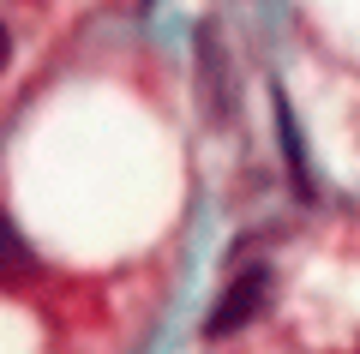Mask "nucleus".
Here are the masks:
<instances>
[{
    "mask_svg": "<svg viewBox=\"0 0 360 354\" xmlns=\"http://www.w3.org/2000/svg\"><path fill=\"white\" fill-rule=\"evenodd\" d=\"M264 301H270V265H246L240 277L222 289V301H217V312H210L205 336H234V330H246L258 312H264Z\"/></svg>",
    "mask_w": 360,
    "mask_h": 354,
    "instance_id": "nucleus-1",
    "label": "nucleus"
},
{
    "mask_svg": "<svg viewBox=\"0 0 360 354\" xmlns=\"http://www.w3.org/2000/svg\"><path fill=\"white\" fill-rule=\"evenodd\" d=\"M276 139H283V156H288V175H295V192L312 198V175H307V144H300V127H295V108L288 96L276 90Z\"/></svg>",
    "mask_w": 360,
    "mask_h": 354,
    "instance_id": "nucleus-2",
    "label": "nucleus"
},
{
    "mask_svg": "<svg viewBox=\"0 0 360 354\" xmlns=\"http://www.w3.org/2000/svg\"><path fill=\"white\" fill-rule=\"evenodd\" d=\"M30 270V246L13 228V216H0V277H25Z\"/></svg>",
    "mask_w": 360,
    "mask_h": 354,
    "instance_id": "nucleus-3",
    "label": "nucleus"
},
{
    "mask_svg": "<svg viewBox=\"0 0 360 354\" xmlns=\"http://www.w3.org/2000/svg\"><path fill=\"white\" fill-rule=\"evenodd\" d=\"M13 61V37H6V25H0V66Z\"/></svg>",
    "mask_w": 360,
    "mask_h": 354,
    "instance_id": "nucleus-4",
    "label": "nucleus"
}]
</instances>
